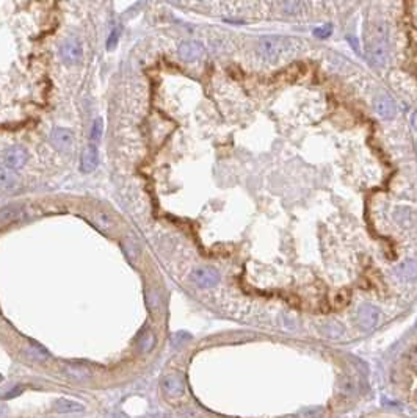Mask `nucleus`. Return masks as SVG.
Wrapping results in <instances>:
<instances>
[{
	"instance_id": "9d476101",
	"label": "nucleus",
	"mask_w": 417,
	"mask_h": 418,
	"mask_svg": "<svg viewBox=\"0 0 417 418\" xmlns=\"http://www.w3.org/2000/svg\"><path fill=\"white\" fill-rule=\"evenodd\" d=\"M99 165V155H97V146L91 143L86 146L83 155H82V171L83 172H93Z\"/></svg>"
},
{
	"instance_id": "5701e85b",
	"label": "nucleus",
	"mask_w": 417,
	"mask_h": 418,
	"mask_svg": "<svg viewBox=\"0 0 417 418\" xmlns=\"http://www.w3.org/2000/svg\"><path fill=\"white\" fill-rule=\"evenodd\" d=\"M21 390H24L22 387H16V388H13V390H11V393L5 395V399H10V398H14V396H18V395L21 393Z\"/></svg>"
},
{
	"instance_id": "4468645a",
	"label": "nucleus",
	"mask_w": 417,
	"mask_h": 418,
	"mask_svg": "<svg viewBox=\"0 0 417 418\" xmlns=\"http://www.w3.org/2000/svg\"><path fill=\"white\" fill-rule=\"evenodd\" d=\"M154 344H155V337H154V334L151 332V330H146V332L138 338V350L143 354L149 353L154 348Z\"/></svg>"
},
{
	"instance_id": "412c9836",
	"label": "nucleus",
	"mask_w": 417,
	"mask_h": 418,
	"mask_svg": "<svg viewBox=\"0 0 417 418\" xmlns=\"http://www.w3.org/2000/svg\"><path fill=\"white\" fill-rule=\"evenodd\" d=\"M331 25H325V27H320V28H315L314 30V35L315 36H319V38H326L329 33H331Z\"/></svg>"
},
{
	"instance_id": "39448f33",
	"label": "nucleus",
	"mask_w": 417,
	"mask_h": 418,
	"mask_svg": "<svg viewBox=\"0 0 417 418\" xmlns=\"http://www.w3.org/2000/svg\"><path fill=\"white\" fill-rule=\"evenodd\" d=\"M162 390L169 398H179L185 392V382L179 374H168L162 381Z\"/></svg>"
},
{
	"instance_id": "ddd939ff",
	"label": "nucleus",
	"mask_w": 417,
	"mask_h": 418,
	"mask_svg": "<svg viewBox=\"0 0 417 418\" xmlns=\"http://www.w3.org/2000/svg\"><path fill=\"white\" fill-rule=\"evenodd\" d=\"M397 272H398L400 277H403L406 281L415 279L417 277V265L412 260H406L397 268Z\"/></svg>"
},
{
	"instance_id": "393cba45",
	"label": "nucleus",
	"mask_w": 417,
	"mask_h": 418,
	"mask_svg": "<svg viewBox=\"0 0 417 418\" xmlns=\"http://www.w3.org/2000/svg\"><path fill=\"white\" fill-rule=\"evenodd\" d=\"M5 413H7V406L5 404H0V418L5 416Z\"/></svg>"
},
{
	"instance_id": "f3484780",
	"label": "nucleus",
	"mask_w": 417,
	"mask_h": 418,
	"mask_svg": "<svg viewBox=\"0 0 417 418\" xmlns=\"http://www.w3.org/2000/svg\"><path fill=\"white\" fill-rule=\"evenodd\" d=\"M94 223L99 229L102 230H107L113 226V218L108 215V213H96V218H94Z\"/></svg>"
},
{
	"instance_id": "f03ea898",
	"label": "nucleus",
	"mask_w": 417,
	"mask_h": 418,
	"mask_svg": "<svg viewBox=\"0 0 417 418\" xmlns=\"http://www.w3.org/2000/svg\"><path fill=\"white\" fill-rule=\"evenodd\" d=\"M369 53L373 63L377 64H386L389 60V33L384 22H380L375 25V28L370 33L369 41Z\"/></svg>"
},
{
	"instance_id": "6e6552de",
	"label": "nucleus",
	"mask_w": 417,
	"mask_h": 418,
	"mask_svg": "<svg viewBox=\"0 0 417 418\" xmlns=\"http://www.w3.org/2000/svg\"><path fill=\"white\" fill-rule=\"evenodd\" d=\"M203 53H204V47L195 41H187L179 47V56L187 63H193L199 60L203 56Z\"/></svg>"
},
{
	"instance_id": "9b49d317",
	"label": "nucleus",
	"mask_w": 417,
	"mask_h": 418,
	"mask_svg": "<svg viewBox=\"0 0 417 418\" xmlns=\"http://www.w3.org/2000/svg\"><path fill=\"white\" fill-rule=\"evenodd\" d=\"M52 143L62 151L69 149L74 143V133L71 130H68V128H62V127L55 128V130L52 132Z\"/></svg>"
},
{
	"instance_id": "f257e3e1",
	"label": "nucleus",
	"mask_w": 417,
	"mask_h": 418,
	"mask_svg": "<svg viewBox=\"0 0 417 418\" xmlns=\"http://www.w3.org/2000/svg\"><path fill=\"white\" fill-rule=\"evenodd\" d=\"M303 47V42L293 36H278L268 35L259 39V52L264 56V60L270 63H276L285 56L300 52Z\"/></svg>"
},
{
	"instance_id": "a211bd4d",
	"label": "nucleus",
	"mask_w": 417,
	"mask_h": 418,
	"mask_svg": "<svg viewBox=\"0 0 417 418\" xmlns=\"http://www.w3.org/2000/svg\"><path fill=\"white\" fill-rule=\"evenodd\" d=\"M14 177L13 172L8 168H0V186H10L13 183Z\"/></svg>"
},
{
	"instance_id": "2eb2a0df",
	"label": "nucleus",
	"mask_w": 417,
	"mask_h": 418,
	"mask_svg": "<svg viewBox=\"0 0 417 418\" xmlns=\"http://www.w3.org/2000/svg\"><path fill=\"white\" fill-rule=\"evenodd\" d=\"M65 373L69 378H73L76 381H82L90 376V371L83 368V367H77V365H65Z\"/></svg>"
},
{
	"instance_id": "7ed1b4c3",
	"label": "nucleus",
	"mask_w": 417,
	"mask_h": 418,
	"mask_svg": "<svg viewBox=\"0 0 417 418\" xmlns=\"http://www.w3.org/2000/svg\"><path fill=\"white\" fill-rule=\"evenodd\" d=\"M381 320V312L372 304H364L358 310V324L364 330H373Z\"/></svg>"
},
{
	"instance_id": "b1692460",
	"label": "nucleus",
	"mask_w": 417,
	"mask_h": 418,
	"mask_svg": "<svg viewBox=\"0 0 417 418\" xmlns=\"http://www.w3.org/2000/svg\"><path fill=\"white\" fill-rule=\"evenodd\" d=\"M411 122H412V125H414V128L417 130V111L412 114V118H411Z\"/></svg>"
},
{
	"instance_id": "20e7f679",
	"label": "nucleus",
	"mask_w": 417,
	"mask_h": 418,
	"mask_svg": "<svg viewBox=\"0 0 417 418\" xmlns=\"http://www.w3.org/2000/svg\"><path fill=\"white\" fill-rule=\"evenodd\" d=\"M190 279L199 288H213L220 282V274H218V271L213 269V268L199 266V268L193 269Z\"/></svg>"
},
{
	"instance_id": "a878e982",
	"label": "nucleus",
	"mask_w": 417,
	"mask_h": 418,
	"mask_svg": "<svg viewBox=\"0 0 417 418\" xmlns=\"http://www.w3.org/2000/svg\"><path fill=\"white\" fill-rule=\"evenodd\" d=\"M415 326H417V320H415Z\"/></svg>"
},
{
	"instance_id": "423d86ee",
	"label": "nucleus",
	"mask_w": 417,
	"mask_h": 418,
	"mask_svg": "<svg viewBox=\"0 0 417 418\" xmlns=\"http://www.w3.org/2000/svg\"><path fill=\"white\" fill-rule=\"evenodd\" d=\"M27 151L21 146H14L11 149H8L5 152V157H4V163L8 169H21L25 162H27Z\"/></svg>"
},
{
	"instance_id": "f8f14e48",
	"label": "nucleus",
	"mask_w": 417,
	"mask_h": 418,
	"mask_svg": "<svg viewBox=\"0 0 417 418\" xmlns=\"http://www.w3.org/2000/svg\"><path fill=\"white\" fill-rule=\"evenodd\" d=\"M83 404L79 401L74 399H68V398H62L55 402V410L60 413H77V412H83Z\"/></svg>"
},
{
	"instance_id": "dca6fc26",
	"label": "nucleus",
	"mask_w": 417,
	"mask_h": 418,
	"mask_svg": "<svg viewBox=\"0 0 417 418\" xmlns=\"http://www.w3.org/2000/svg\"><path fill=\"white\" fill-rule=\"evenodd\" d=\"M27 353H28V356H30V357H33L35 360H38V362H42V360H46V359L49 357L47 351H46L44 348L38 346V344H30V346H28V350H27Z\"/></svg>"
},
{
	"instance_id": "4be33fe9",
	"label": "nucleus",
	"mask_w": 417,
	"mask_h": 418,
	"mask_svg": "<svg viewBox=\"0 0 417 418\" xmlns=\"http://www.w3.org/2000/svg\"><path fill=\"white\" fill-rule=\"evenodd\" d=\"M116 41H118V28H114V30L110 33V38H108V42H107V49L111 50L114 46H116Z\"/></svg>"
},
{
	"instance_id": "1a4fd4ad",
	"label": "nucleus",
	"mask_w": 417,
	"mask_h": 418,
	"mask_svg": "<svg viewBox=\"0 0 417 418\" xmlns=\"http://www.w3.org/2000/svg\"><path fill=\"white\" fill-rule=\"evenodd\" d=\"M375 111L383 119H392L397 113V108L389 96H381L375 100Z\"/></svg>"
},
{
	"instance_id": "aec40b11",
	"label": "nucleus",
	"mask_w": 417,
	"mask_h": 418,
	"mask_svg": "<svg viewBox=\"0 0 417 418\" xmlns=\"http://www.w3.org/2000/svg\"><path fill=\"white\" fill-rule=\"evenodd\" d=\"M100 135H102V119H96L91 130V141H97Z\"/></svg>"
},
{
	"instance_id": "0eeeda50",
	"label": "nucleus",
	"mask_w": 417,
	"mask_h": 418,
	"mask_svg": "<svg viewBox=\"0 0 417 418\" xmlns=\"http://www.w3.org/2000/svg\"><path fill=\"white\" fill-rule=\"evenodd\" d=\"M62 58L66 63H77L82 58V46L76 38H69L63 42V46L60 49Z\"/></svg>"
},
{
	"instance_id": "6ab92c4d",
	"label": "nucleus",
	"mask_w": 417,
	"mask_h": 418,
	"mask_svg": "<svg viewBox=\"0 0 417 418\" xmlns=\"http://www.w3.org/2000/svg\"><path fill=\"white\" fill-rule=\"evenodd\" d=\"M325 409L323 407H306L301 412V418H320L323 415Z\"/></svg>"
}]
</instances>
